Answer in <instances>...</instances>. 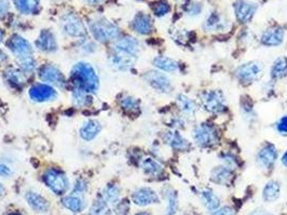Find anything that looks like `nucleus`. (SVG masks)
I'll return each instance as SVG.
<instances>
[{"label": "nucleus", "instance_id": "1", "mask_svg": "<svg viewBox=\"0 0 287 215\" xmlns=\"http://www.w3.org/2000/svg\"><path fill=\"white\" fill-rule=\"evenodd\" d=\"M71 78L78 90L85 92H96L98 88V76L94 68L86 63H78L71 71Z\"/></svg>", "mask_w": 287, "mask_h": 215}, {"label": "nucleus", "instance_id": "2", "mask_svg": "<svg viewBox=\"0 0 287 215\" xmlns=\"http://www.w3.org/2000/svg\"><path fill=\"white\" fill-rule=\"evenodd\" d=\"M93 37L99 42L115 40L119 36V28L106 20H97L90 24Z\"/></svg>", "mask_w": 287, "mask_h": 215}, {"label": "nucleus", "instance_id": "3", "mask_svg": "<svg viewBox=\"0 0 287 215\" xmlns=\"http://www.w3.org/2000/svg\"><path fill=\"white\" fill-rule=\"evenodd\" d=\"M62 28L66 35L73 38H85L86 31L81 20L75 14H66L62 19Z\"/></svg>", "mask_w": 287, "mask_h": 215}, {"label": "nucleus", "instance_id": "4", "mask_svg": "<svg viewBox=\"0 0 287 215\" xmlns=\"http://www.w3.org/2000/svg\"><path fill=\"white\" fill-rule=\"evenodd\" d=\"M45 183L55 194H63L68 189V180L66 176L55 169H50L45 174Z\"/></svg>", "mask_w": 287, "mask_h": 215}, {"label": "nucleus", "instance_id": "5", "mask_svg": "<svg viewBox=\"0 0 287 215\" xmlns=\"http://www.w3.org/2000/svg\"><path fill=\"white\" fill-rule=\"evenodd\" d=\"M8 48L11 49L15 57L19 59H23L26 57H31L32 56V48L29 44V42L25 40L24 38H22L21 36L14 35L9 39L7 42Z\"/></svg>", "mask_w": 287, "mask_h": 215}, {"label": "nucleus", "instance_id": "6", "mask_svg": "<svg viewBox=\"0 0 287 215\" xmlns=\"http://www.w3.org/2000/svg\"><path fill=\"white\" fill-rule=\"evenodd\" d=\"M203 104L207 111L213 113L222 112L226 108L225 99L222 94L216 91L207 92L202 96Z\"/></svg>", "mask_w": 287, "mask_h": 215}, {"label": "nucleus", "instance_id": "7", "mask_svg": "<svg viewBox=\"0 0 287 215\" xmlns=\"http://www.w3.org/2000/svg\"><path fill=\"white\" fill-rule=\"evenodd\" d=\"M135 60H136L135 55L123 51H119V49H115V54L110 57V63H112L113 67L121 71L129 70L130 68L133 67Z\"/></svg>", "mask_w": 287, "mask_h": 215}, {"label": "nucleus", "instance_id": "8", "mask_svg": "<svg viewBox=\"0 0 287 215\" xmlns=\"http://www.w3.org/2000/svg\"><path fill=\"white\" fill-rule=\"evenodd\" d=\"M195 139L199 145L207 146L217 139L216 131L208 125H200L195 130Z\"/></svg>", "mask_w": 287, "mask_h": 215}, {"label": "nucleus", "instance_id": "9", "mask_svg": "<svg viewBox=\"0 0 287 215\" xmlns=\"http://www.w3.org/2000/svg\"><path fill=\"white\" fill-rule=\"evenodd\" d=\"M39 76L42 81L49 82V83H52L53 85H57L62 87L65 84V79L62 72H60L57 68H55L54 66H51V65L43 66L40 70Z\"/></svg>", "mask_w": 287, "mask_h": 215}, {"label": "nucleus", "instance_id": "10", "mask_svg": "<svg viewBox=\"0 0 287 215\" xmlns=\"http://www.w3.org/2000/svg\"><path fill=\"white\" fill-rule=\"evenodd\" d=\"M29 96L34 101H47L52 100L57 97V92L54 91V88L46 85V84H37L32 86L29 91Z\"/></svg>", "mask_w": 287, "mask_h": 215}, {"label": "nucleus", "instance_id": "11", "mask_svg": "<svg viewBox=\"0 0 287 215\" xmlns=\"http://www.w3.org/2000/svg\"><path fill=\"white\" fill-rule=\"evenodd\" d=\"M262 67L257 63H250L241 66V67L236 70V75L242 81H254L258 79L261 74Z\"/></svg>", "mask_w": 287, "mask_h": 215}, {"label": "nucleus", "instance_id": "12", "mask_svg": "<svg viewBox=\"0 0 287 215\" xmlns=\"http://www.w3.org/2000/svg\"><path fill=\"white\" fill-rule=\"evenodd\" d=\"M234 11L236 18L242 23H247L252 20V18L255 14L256 5L251 2L244 1V0H240V1L234 4Z\"/></svg>", "mask_w": 287, "mask_h": 215}, {"label": "nucleus", "instance_id": "13", "mask_svg": "<svg viewBox=\"0 0 287 215\" xmlns=\"http://www.w3.org/2000/svg\"><path fill=\"white\" fill-rule=\"evenodd\" d=\"M146 80L148 83L150 84L153 88L160 92H170L171 90V82L167 75L163 73L156 72V71H151L146 74Z\"/></svg>", "mask_w": 287, "mask_h": 215}, {"label": "nucleus", "instance_id": "14", "mask_svg": "<svg viewBox=\"0 0 287 215\" xmlns=\"http://www.w3.org/2000/svg\"><path fill=\"white\" fill-rule=\"evenodd\" d=\"M36 46L43 52H54L57 48V40H55L53 34L48 30H43L41 32L40 37L38 38L36 42Z\"/></svg>", "mask_w": 287, "mask_h": 215}, {"label": "nucleus", "instance_id": "15", "mask_svg": "<svg viewBox=\"0 0 287 215\" xmlns=\"http://www.w3.org/2000/svg\"><path fill=\"white\" fill-rule=\"evenodd\" d=\"M133 200L139 206H147L159 201L156 192L150 189H140L133 195Z\"/></svg>", "mask_w": 287, "mask_h": 215}, {"label": "nucleus", "instance_id": "16", "mask_svg": "<svg viewBox=\"0 0 287 215\" xmlns=\"http://www.w3.org/2000/svg\"><path fill=\"white\" fill-rule=\"evenodd\" d=\"M102 127L98 122L94 119H90L86 122L80 128V136L86 141H91L99 134Z\"/></svg>", "mask_w": 287, "mask_h": 215}, {"label": "nucleus", "instance_id": "17", "mask_svg": "<svg viewBox=\"0 0 287 215\" xmlns=\"http://www.w3.org/2000/svg\"><path fill=\"white\" fill-rule=\"evenodd\" d=\"M133 28L141 35H148L152 30V21L146 14H139L133 21Z\"/></svg>", "mask_w": 287, "mask_h": 215}, {"label": "nucleus", "instance_id": "18", "mask_svg": "<svg viewBox=\"0 0 287 215\" xmlns=\"http://www.w3.org/2000/svg\"><path fill=\"white\" fill-rule=\"evenodd\" d=\"M26 200L32 210L37 212H47L49 210L48 201L37 192H29L26 195Z\"/></svg>", "mask_w": 287, "mask_h": 215}, {"label": "nucleus", "instance_id": "19", "mask_svg": "<svg viewBox=\"0 0 287 215\" xmlns=\"http://www.w3.org/2000/svg\"><path fill=\"white\" fill-rule=\"evenodd\" d=\"M284 37V31L280 28H273L269 29L266 32H263L261 37V42L266 46H279L282 43Z\"/></svg>", "mask_w": 287, "mask_h": 215}, {"label": "nucleus", "instance_id": "20", "mask_svg": "<svg viewBox=\"0 0 287 215\" xmlns=\"http://www.w3.org/2000/svg\"><path fill=\"white\" fill-rule=\"evenodd\" d=\"M278 153L273 145H266L258 154V161L263 167H270L277 159Z\"/></svg>", "mask_w": 287, "mask_h": 215}, {"label": "nucleus", "instance_id": "21", "mask_svg": "<svg viewBox=\"0 0 287 215\" xmlns=\"http://www.w3.org/2000/svg\"><path fill=\"white\" fill-rule=\"evenodd\" d=\"M115 49H119V51H123L126 53L136 55L139 51V42H137L134 38H124V39L118 41L115 43Z\"/></svg>", "mask_w": 287, "mask_h": 215}, {"label": "nucleus", "instance_id": "22", "mask_svg": "<svg viewBox=\"0 0 287 215\" xmlns=\"http://www.w3.org/2000/svg\"><path fill=\"white\" fill-rule=\"evenodd\" d=\"M63 203L66 208L69 209L70 211H73L75 213L81 212L85 208L84 199H82V198L77 194L65 197L64 200H63Z\"/></svg>", "mask_w": 287, "mask_h": 215}, {"label": "nucleus", "instance_id": "23", "mask_svg": "<svg viewBox=\"0 0 287 215\" xmlns=\"http://www.w3.org/2000/svg\"><path fill=\"white\" fill-rule=\"evenodd\" d=\"M212 178L216 183L228 184L232 178V172L228 167H217L213 170Z\"/></svg>", "mask_w": 287, "mask_h": 215}, {"label": "nucleus", "instance_id": "24", "mask_svg": "<svg viewBox=\"0 0 287 215\" xmlns=\"http://www.w3.org/2000/svg\"><path fill=\"white\" fill-rule=\"evenodd\" d=\"M16 8L24 14L34 13L39 9V0H14Z\"/></svg>", "mask_w": 287, "mask_h": 215}, {"label": "nucleus", "instance_id": "25", "mask_svg": "<svg viewBox=\"0 0 287 215\" xmlns=\"http://www.w3.org/2000/svg\"><path fill=\"white\" fill-rule=\"evenodd\" d=\"M165 140H167V142L171 146L176 148V150H185V148L188 146L187 141L176 131L168 132L167 136H165Z\"/></svg>", "mask_w": 287, "mask_h": 215}, {"label": "nucleus", "instance_id": "26", "mask_svg": "<svg viewBox=\"0 0 287 215\" xmlns=\"http://www.w3.org/2000/svg\"><path fill=\"white\" fill-rule=\"evenodd\" d=\"M153 65L157 68L161 69L163 71H168V72H172V71L177 70L178 65L175 60L171 59L169 57H157L153 60Z\"/></svg>", "mask_w": 287, "mask_h": 215}, {"label": "nucleus", "instance_id": "27", "mask_svg": "<svg viewBox=\"0 0 287 215\" xmlns=\"http://www.w3.org/2000/svg\"><path fill=\"white\" fill-rule=\"evenodd\" d=\"M280 194V185L274 181L269 182L263 190V198L266 201H274L278 199Z\"/></svg>", "mask_w": 287, "mask_h": 215}, {"label": "nucleus", "instance_id": "28", "mask_svg": "<svg viewBox=\"0 0 287 215\" xmlns=\"http://www.w3.org/2000/svg\"><path fill=\"white\" fill-rule=\"evenodd\" d=\"M271 73L274 78H282V76H284L287 73V58L281 57L275 60Z\"/></svg>", "mask_w": 287, "mask_h": 215}, {"label": "nucleus", "instance_id": "29", "mask_svg": "<svg viewBox=\"0 0 287 215\" xmlns=\"http://www.w3.org/2000/svg\"><path fill=\"white\" fill-rule=\"evenodd\" d=\"M201 196L209 210H216L219 206V199L212 191H208V190L203 191Z\"/></svg>", "mask_w": 287, "mask_h": 215}, {"label": "nucleus", "instance_id": "30", "mask_svg": "<svg viewBox=\"0 0 287 215\" xmlns=\"http://www.w3.org/2000/svg\"><path fill=\"white\" fill-rule=\"evenodd\" d=\"M143 168L148 174L152 175H157L159 173H161L162 171V167L151 158H147L143 162Z\"/></svg>", "mask_w": 287, "mask_h": 215}, {"label": "nucleus", "instance_id": "31", "mask_svg": "<svg viewBox=\"0 0 287 215\" xmlns=\"http://www.w3.org/2000/svg\"><path fill=\"white\" fill-rule=\"evenodd\" d=\"M178 103H179V107L181 109V111H183L184 113H193L196 111V104L195 102H193L191 99L189 98H187L186 96H183V95H180L178 97Z\"/></svg>", "mask_w": 287, "mask_h": 215}, {"label": "nucleus", "instance_id": "32", "mask_svg": "<svg viewBox=\"0 0 287 215\" xmlns=\"http://www.w3.org/2000/svg\"><path fill=\"white\" fill-rule=\"evenodd\" d=\"M204 27H205V29H207V30L222 29L224 27V22L220 20L219 15H217L216 13H213L205 22V25H204Z\"/></svg>", "mask_w": 287, "mask_h": 215}, {"label": "nucleus", "instance_id": "33", "mask_svg": "<svg viewBox=\"0 0 287 215\" xmlns=\"http://www.w3.org/2000/svg\"><path fill=\"white\" fill-rule=\"evenodd\" d=\"M74 101L77 104V106H87L91 102V97L87 96L86 92L81 91V90H76L73 95Z\"/></svg>", "mask_w": 287, "mask_h": 215}, {"label": "nucleus", "instance_id": "34", "mask_svg": "<svg viewBox=\"0 0 287 215\" xmlns=\"http://www.w3.org/2000/svg\"><path fill=\"white\" fill-rule=\"evenodd\" d=\"M5 75H7V79H8V81L10 82V83L14 84L15 86H22L24 84V82H25L23 74H22L21 72H19V71L14 70V69L9 70Z\"/></svg>", "mask_w": 287, "mask_h": 215}, {"label": "nucleus", "instance_id": "35", "mask_svg": "<svg viewBox=\"0 0 287 215\" xmlns=\"http://www.w3.org/2000/svg\"><path fill=\"white\" fill-rule=\"evenodd\" d=\"M119 197H120V191L118 187L110 185L106 190H105V199H106V201H108L109 203L115 205V203L119 200Z\"/></svg>", "mask_w": 287, "mask_h": 215}, {"label": "nucleus", "instance_id": "36", "mask_svg": "<svg viewBox=\"0 0 287 215\" xmlns=\"http://www.w3.org/2000/svg\"><path fill=\"white\" fill-rule=\"evenodd\" d=\"M152 9H153L154 14L158 15V16H163V15L169 13L170 5L167 1H163V0H161V1H159L154 4Z\"/></svg>", "mask_w": 287, "mask_h": 215}, {"label": "nucleus", "instance_id": "37", "mask_svg": "<svg viewBox=\"0 0 287 215\" xmlns=\"http://www.w3.org/2000/svg\"><path fill=\"white\" fill-rule=\"evenodd\" d=\"M20 66H21V68L23 69L24 71H27V72H30V71H32L35 69V66H36V62H35V59L34 57H26V58H23V59H19L18 60Z\"/></svg>", "mask_w": 287, "mask_h": 215}, {"label": "nucleus", "instance_id": "38", "mask_svg": "<svg viewBox=\"0 0 287 215\" xmlns=\"http://www.w3.org/2000/svg\"><path fill=\"white\" fill-rule=\"evenodd\" d=\"M177 209V199H176V195L174 192H170L168 195V209L167 215H174Z\"/></svg>", "mask_w": 287, "mask_h": 215}, {"label": "nucleus", "instance_id": "39", "mask_svg": "<svg viewBox=\"0 0 287 215\" xmlns=\"http://www.w3.org/2000/svg\"><path fill=\"white\" fill-rule=\"evenodd\" d=\"M91 212L93 215H107L108 208L104 201H96L95 205H93Z\"/></svg>", "mask_w": 287, "mask_h": 215}, {"label": "nucleus", "instance_id": "40", "mask_svg": "<svg viewBox=\"0 0 287 215\" xmlns=\"http://www.w3.org/2000/svg\"><path fill=\"white\" fill-rule=\"evenodd\" d=\"M121 104H122V107L125 110H130V111H132V110H136L137 108H139V102L136 101V99L132 97L123 98L122 101H121Z\"/></svg>", "mask_w": 287, "mask_h": 215}, {"label": "nucleus", "instance_id": "41", "mask_svg": "<svg viewBox=\"0 0 287 215\" xmlns=\"http://www.w3.org/2000/svg\"><path fill=\"white\" fill-rule=\"evenodd\" d=\"M129 208H130V206H129L128 201L124 200V201L119 203L117 210H115V213H117V215H126L128 214Z\"/></svg>", "mask_w": 287, "mask_h": 215}, {"label": "nucleus", "instance_id": "42", "mask_svg": "<svg viewBox=\"0 0 287 215\" xmlns=\"http://www.w3.org/2000/svg\"><path fill=\"white\" fill-rule=\"evenodd\" d=\"M202 11V5L200 3H191L189 5L188 9V13L190 15H197Z\"/></svg>", "mask_w": 287, "mask_h": 215}, {"label": "nucleus", "instance_id": "43", "mask_svg": "<svg viewBox=\"0 0 287 215\" xmlns=\"http://www.w3.org/2000/svg\"><path fill=\"white\" fill-rule=\"evenodd\" d=\"M11 174H12V170H11V168L7 166V165L0 164V175L5 178V176H10Z\"/></svg>", "mask_w": 287, "mask_h": 215}, {"label": "nucleus", "instance_id": "44", "mask_svg": "<svg viewBox=\"0 0 287 215\" xmlns=\"http://www.w3.org/2000/svg\"><path fill=\"white\" fill-rule=\"evenodd\" d=\"M278 130L280 132H283V134H286L287 132V117H284L281 119V120L278 124Z\"/></svg>", "mask_w": 287, "mask_h": 215}, {"label": "nucleus", "instance_id": "45", "mask_svg": "<svg viewBox=\"0 0 287 215\" xmlns=\"http://www.w3.org/2000/svg\"><path fill=\"white\" fill-rule=\"evenodd\" d=\"M9 3L5 1V0H0V18H3V16L7 14L9 10Z\"/></svg>", "mask_w": 287, "mask_h": 215}, {"label": "nucleus", "instance_id": "46", "mask_svg": "<svg viewBox=\"0 0 287 215\" xmlns=\"http://www.w3.org/2000/svg\"><path fill=\"white\" fill-rule=\"evenodd\" d=\"M213 215H233V210L229 207H225L215 212Z\"/></svg>", "mask_w": 287, "mask_h": 215}, {"label": "nucleus", "instance_id": "47", "mask_svg": "<svg viewBox=\"0 0 287 215\" xmlns=\"http://www.w3.org/2000/svg\"><path fill=\"white\" fill-rule=\"evenodd\" d=\"M251 215H270V214L263 210H258V211H255L254 213H252Z\"/></svg>", "mask_w": 287, "mask_h": 215}, {"label": "nucleus", "instance_id": "48", "mask_svg": "<svg viewBox=\"0 0 287 215\" xmlns=\"http://www.w3.org/2000/svg\"><path fill=\"white\" fill-rule=\"evenodd\" d=\"M86 1L90 4H98V3H101L103 0H86Z\"/></svg>", "mask_w": 287, "mask_h": 215}, {"label": "nucleus", "instance_id": "49", "mask_svg": "<svg viewBox=\"0 0 287 215\" xmlns=\"http://www.w3.org/2000/svg\"><path fill=\"white\" fill-rule=\"evenodd\" d=\"M282 162H283V164L285 165V166L287 167V152L284 154V156L282 158Z\"/></svg>", "mask_w": 287, "mask_h": 215}, {"label": "nucleus", "instance_id": "50", "mask_svg": "<svg viewBox=\"0 0 287 215\" xmlns=\"http://www.w3.org/2000/svg\"><path fill=\"white\" fill-rule=\"evenodd\" d=\"M4 194V187L0 184V195H3Z\"/></svg>", "mask_w": 287, "mask_h": 215}, {"label": "nucleus", "instance_id": "51", "mask_svg": "<svg viewBox=\"0 0 287 215\" xmlns=\"http://www.w3.org/2000/svg\"><path fill=\"white\" fill-rule=\"evenodd\" d=\"M2 39H3V31L0 29V42L2 41Z\"/></svg>", "mask_w": 287, "mask_h": 215}, {"label": "nucleus", "instance_id": "52", "mask_svg": "<svg viewBox=\"0 0 287 215\" xmlns=\"http://www.w3.org/2000/svg\"><path fill=\"white\" fill-rule=\"evenodd\" d=\"M9 215H21V214L18 213V212H14V213H10Z\"/></svg>", "mask_w": 287, "mask_h": 215}, {"label": "nucleus", "instance_id": "53", "mask_svg": "<svg viewBox=\"0 0 287 215\" xmlns=\"http://www.w3.org/2000/svg\"><path fill=\"white\" fill-rule=\"evenodd\" d=\"M137 215H149V214H147V213H140V214H137Z\"/></svg>", "mask_w": 287, "mask_h": 215}]
</instances>
